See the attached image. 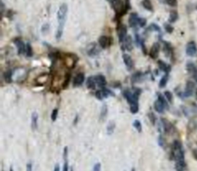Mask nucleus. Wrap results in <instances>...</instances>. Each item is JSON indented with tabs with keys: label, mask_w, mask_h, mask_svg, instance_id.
Wrapping results in <instances>:
<instances>
[{
	"label": "nucleus",
	"mask_w": 197,
	"mask_h": 171,
	"mask_svg": "<svg viewBox=\"0 0 197 171\" xmlns=\"http://www.w3.org/2000/svg\"><path fill=\"white\" fill-rule=\"evenodd\" d=\"M19 70V73H17L16 70H14L13 71V79L15 81H23L25 79V77H26V70L24 68H18Z\"/></svg>",
	"instance_id": "5"
},
{
	"label": "nucleus",
	"mask_w": 197,
	"mask_h": 171,
	"mask_svg": "<svg viewBox=\"0 0 197 171\" xmlns=\"http://www.w3.org/2000/svg\"><path fill=\"white\" fill-rule=\"evenodd\" d=\"M124 4H125V7H126V9L127 10H129L130 9V2H129V0H124Z\"/></svg>",
	"instance_id": "48"
},
{
	"label": "nucleus",
	"mask_w": 197,
	"mask_h": 171,
	"mask_svg": "<svg viewBox=\"0 0 197 171\" xmlns=\"http://www.w3.org/2000/svg\"><path fill=\"white\" fill-rule=\"evenodd\" d=\"M123 46H124V49L128 50V51H131L133 49V40L130 35L126 36V38L123 41Z\"/></svg>",
	"instance_id": "13"
},
{
	"label": "nucleus",
	"mask_w": 197,
	"mask_h": 171,
	"mask_svg": "<svg viewBox=\"0 0 197 171\" xmlns=\"http://www.w3.org/2000/svg\"><path fill=\"white\" fill-rule=\"evenodd\" d=\"M133 126L136 128V130H137L138 132L142 131V126H141V123L139 120H135V121L133 122Z\"/></svg>",
	"instance_id": "34"
},
{
	"label": "nucleus",
	"mask_w": 197,
	"mask_h": 171,
	"mask_svg": "<svg viewBox=\"0 0 197 171\" xmlns=\"http://www.w3.org/2000/svg\"><path fill=\"white\" fill-rule=\"evenodd\" d=\"M164 96H165V98H166V100H167L168 102H172V100H173V96H172V93L171 92H169V91H165L164 92Z\"/></svg>",
	"instance_id": "35"
},
{
	"label": "nucleus",
	"mask_w": 197,
	"mask_h": 171,
	"mask_svg": "<svg viewBox=\"0 0 197 171\" xmlns=\"http://www.w3.org/2000/svg\"><path fill=\"white\" fill-rule=\"evenodd\" d=\"M95 95H96V97H97L99 100L103 99V98H105V97H106V96H105V94H104V92L102 91V89H100V90H98V91L95 92Z\"/></svg>",
	"instance_id": "37"
},
{
	"label": "nucleus",
	"mask_w": 197,
	"mask_h": 171,
	"mask_svg": "<svg viewBox=\"0 0 197 171\" xmlns=\"http://www.w3.org/2000/svg\"><path fill=\"white\" fill-rule=\"evenodd\" d=\"M107 112H108V108H107V105H103L102 108H101V119H105L106 115H107Z\"/></svg>",
	"instance_id": "30"
},
{
	"label": "nucleus",
	"mask_w": 197,
	"mask_h": 171,
	"mask_svg": "<svg viewBox=\"0 0 197 171\" xmlns=\"http://www.w3.org/2000/svg\"><path fill=\"white\" fill-rule=\"evenodd\" d=\"M9 171H13V168H12V167H10V169H9Z\"/></svg>",
	"instance_id": "53"
},
{
	"label": "nucleus",
	"mask_w": 197,
	"mask_h": 171,
	"mask_svg": "<svg viewBox=\"0 0 197 171\" xmlns=\"http://www.w3.org/2000/svg\"><path fill=\"white\" fill-rule=\"evenodd\" d=\"M95 82H96V85H98L101 88H104L106 85V79L103 75H96L95 76Z\"/></svg>",
	"instance_id": "17"
},
{
	"label": "nucleus",
	"mask_w": 197,
	"mask_h": 171,
	"mask_svg": "<svg viewBox=\"0 0 197 171\" xmlns=\"http://www.w3.org/2000/svg\"><path fill=\"white\" fill-rule=\"evenodd\" d=\"M195 74H196V75H195V79H196V81H197V72H196Z\"/></svg>",
	"instance_id": "54"
},
{
	"label": "nucleus",
	"mask_w": 197,
	"mask_h": 171,
	"mask_svg": "<svg viewBox=\"0 0 197 171\" xmlns=\"http://www.w3.org/2000/svg\"><path fill=\"white\" fill-rule=\"evenodd\" d=\"M141 78H142V74H141V73H136V74L133 75L132 80H133V82H139L141 80Z\"/></svg>",
	"instance_id": "38"
},
{
	"label": "nucleus",
	"mask_w": 197,
	"mask_h": 171,
	"mask_svg": "<svg viewBox=\"0 0 197 171\" xmlns=\"http://www.w3.org/2000/svg\"><path fill=\"white\" fill-rule=\"evenodd\" d=\"M164 52H165V54L167 55L168 57H171V55H172V47H171L170 43H168V42H164Z\"/></svg>",
	"instance_id": "21"
},
{
	"label": "nucleus",
	"mask_w": 197,
	"mask_h": 171,
	"mask_svg": "<svg viewBox=\"0 0 197 171\" xmlns=\"http://www.w3.org/2000/svg\"><path fill=\"white\" fill-rule=\"evenodd\" d=\"M149 119L151 120V122H152V124H155V121H156V119H155V116H154V114L153 113H149Z\"/></svg>",
	"instance_id": "44"
},
{
	"label": "nucleus",
	"mask_w": 197,
	"mask_h": 171,
	"mask_svg": "<svg viewBox=\"0 0 197 171\" xmlns=\"http://www.w3.org/2000/svg\"><path fill=\"white\" fill-rule=\"evenodd\" d=\"M128 22H129L130 27H132V28H135L136 26H139V17H138V14L135 13V12L131 13L129 19H128Z\"/></svg>",
	"instance_id": "6"
},
{
	"label": "nucleus",
	"mask_w": 197,
	"mask_h": 171,
	"mask_svg": "<svg viewBox=\"0 0 197 171\" xmlns=\"http://www.w3.org/2000/svg\"><path fill=\"white\" fill-rule=\"evenodd\" d=\"M194 83L192 81H188L187 84H186V87H185V90H184V92L181 94V96L182 97H189L192 95L193 93V90H194Z\"/></svg>",
	"instance_id": "8"
},
{
	"label": "nucleus",
	"mask_w": 197,
	"mask_h": 171,
	"mask_svg": "<svg viewBox=\"0 0 197 171\" xmlns=\"http://www.w3.org/2000/svg\"><path fill=\"white\" fill-rule=\"evenodd\" d=\"M158 53H159V44L158 43H154L152 45V47H151V49H150L149 55H150L151 58L155 59L156 57L158 56Z\"/></svg>",
	"instance_id": "15"
},
{
	"label": "nucleus",
	"mask_w": 197,
	"mask_h": 171,
	"mask_svg": "<svg viewBox=\"0 0 197 171\" xmlns=\"http://www.w3.org/2000/svg\"><path fill=\"white\" fill-rule=\"evenodd\" d=\"M154 109H155L158 113H162L164 111V109H165V107L163 106V104L160 101L156 100L155 103H154Z\"/></svg>",
	"instance_id": "23"
},
{
	"label": "nucleus",
	"mask_w": 197,
	"mask_h": 171,
	"mask_svg": "<svg viewBox=\"0 0 197 171\" xmlns=\"http://www.w3.org/2000/svg\"><path fill=\"white\" fill-rule=\"evenodd\" d=\"M172 152H173V157L176 161V165L182 167L183 169L185 168V160H184V151L181 143L178 140H175L173 142V147H172Z\"/></svg>",
	"instance_id": "2"
},
{
	"label": "nucleus",
	"mask_w": 197,
	"mask_h": 171,
	"mask_svg": "<svg viewBox=\"0 0 197 171\" xmlns=\"http://www.w3.org/2000/svg\"><path fill=\"white\" fill-rule=\"evenodd\" d=\"M25 54H26L27 57H31L32 55H33V51H32V47L30 43H27L26 44V52H25Z\"/></svg>",
	"instance_id": "31"
},
{
	"label": "nucleus",
	"mask_w": 197,
	"mask_h": 171,
	"mask_svg": "<svg viewBox=\"0 0 197 171\" xmlns=\"http://www.w3.org/2000/svg\"><path fill=\"white\" fill-rule=\"evenodd\" d=\"M47 78H48V75L47 74H42L40 75V76H38V78H37V82H40V83H45L46 82Z\"/></svg>",
	"instance_id": "32"
},
{
	"label": "nucleus",
	"mask_w": 197,
	"mask_h": 171,
	"mask_svg": "<svg viewBox=\"0 0 197 171\" xmlns=\"http://www.w3.org/2000/svg\"><path fill=\"white\" fill-rule=\"evenodd\" d=\"M142 5H143V7H144L145 9L150 10V11H152V10H153V7H152V4H151L150 0H143Z\"/></svg>",
	"instance_id": "27"
},
{
	"label": "nucleus",
	"mask_w": 197,
	"mask_h": 171,
	"mask_svg": "<svg viewBox=\"0 0 197 171\" xmlns=\"http://www.w3.org/2000/svg\"><path fill=\"white\" fill-rule=\"evenodd\" d=\"M158 144L162 148H165V141H164V138L161 136V135L158 137Z\"/></svg>",
	"instance_id": "40"
},
{
	"label": "nucleus",
	"mask_w": 197,
	"mask_h": 171,
	"mask_svg": "<svg viewBox=\"0 0 197 171\" xmlns=\"http://www.w3.org/2000/svg\"><path fill=\"white\" fill-rule=\"evenodd\" d=\"M57 114H58V109H54L52 111V114H51V120L52 121H55L57 118Z\"/></svg>",
	"instance_id": "42"
},
{
	"label": "nucleus",
	"mask_w": 197,
	"mask_h": 171,
	"mask_svg": "<svg viewBox=\"0 0 197 171\" xmlns=\"http://www.w3.org/2000/svg\"><path fill=\"white\" fill-rule=\"evenodd\" d=\"M4 7H5L4 2L1 1V16H3V14H4Z\"/></svg>",
	"instance_id": "49"
},
{
	"label": "nucleus",
	"mask_w": 197,
	"mask_h": 171,
	"mask_svg": "<svg viewBox=\"0 0 197 171\" xmlns=\"http://www.w3.org/2000/svg\"><path fill=\"white\" fill-rule=\"evenodd\" d=\"M107 1H109V2H111V3H112V2L114 1V0H107Z\"/></svg>",
	"instance_id": "52"
},
{
	"label": "nucleus",
	"mask_w": 197,
	"mask_h": 171,
	"mask_svg": "<svg viewBox=\"0 0 197 171\" xmlns=\"http://www.w3.org/2000/svg\"><path fill=\"white\" fill-rule=\"evenodd\" d=\"M145 24H146V19L145 18H139V26L143 27V26H145Z\"/></svg>",
	"instance_id": "45"
},
{
	"label": "nucleus",
	"mask_w": 197,
	"mask_h": 171,
	"mask_svg": "<svg viewBox=\"0 0 197 171\" xmlns=\"http://www.w3.org/2000/svg\"><path fill=\"white\" fill-rule=\"evenodd\" d=\"M123 61H124V64L126 66L127 70H132L133 68V60L130 57V55L128 54H123Z\"/></svg>",
	"instance_id": "14"
},
{
	"label": "nucleus",
	"mask_w": 197,
	"mask_h": 171,
	"mask_svg": "<svg viewBox=\"0 0 197 171\" xmlns=\"http://www.w3.org/2000/svg\"><path fill=\"white\" fill-rule=\"evenodd\" d=\"M148 30H152V31H156V32H161V29L158 25H156L155 23L150 24V26L148 27Z\"/></svg>",
	"instance_id": "33"
},
{
	"label": "nucleus",
	"mask_w": 197,
	"mask_h": 171,
	"mask_svg": "<svg viewBox=\"0 0 197 171\" xmlns=\"http://www.w3.org/2000/svg\"><path fill=\"white\" fill-rule=\"evenodd\" d=\"M112 6H113V9L115 10L116 14L119 15V16H122V15H124L126 12H127L125 4L123 3L122 0H114V1L112 2Z\"/></svg>",
	"instance_id": "3"
},
{
	"label": "nucleus",
	"mask_w": 197,
	"mask_h": 171,
	"mask_svg": "<svg viewBox=\"0 0 197 171\" xmlns=\"http://www.w3.org/2000/svg\"><path fill=\"white\" fill-rule=\"evenodd\" d=\"M4 78H5V81L10 83V82L13 80V71H12V70H9V71L5 72V73H4Z\"/></svg>",
	"instance_id": "24"
},
{
	"label": "nucleus",
	"mask_w": 197,
	"mask_h": 171,
	"mask_svg": "<svg viewBox=\"0 0 197 171\" xmlns=\"http://www.w3.org/2000/svg\"><path fill=\"white\" fill-rule=\"evenodd\" d=\"M98 43H99L100 47L101 48H107V47L110 46L111 44V38L108 36H105V35H103V36H100L99 40H98Z\"/></svg>",
	"instance_id": "11"
},
{
	"label": "nucleus",
	"mask_w": 197,
	"mask_h": 171,
	"mask_svg": "<svg viewBox=\"0 0 197 171\" xmlns=\"http://www.w3.org/2000/svg\"><path fill=\"white\" fill-rule=\"evenodd\" d=\"M48 30H49V24L48 23L43 24V26H42V28H41V32H42V33H43V34L47 33V32H48Z\"/></svg>",
	"instance_id": "41"
},
{
	"label": "nucleus",
	"mask_w": 197,
	"mask_h": 171,
	"mask_svg": "<svg viewBox=\"0 0 197 171\" xmlns=\"http://www.w3.org/2000/svg\"><path fill=\"white\" fill-rule=\"evenodd\" d=\"M187 70L190 73H196V67L192 62H188L187 63Z\"/></svg>",
	"instance_id": "29"
},
{
	"label": "nucleus",
	"mask_w": 197,
	"mask_h": 171,
	"mask_svg": "<svg viewBox=\"0 0 197 171\" xmlns=\"http://www.w3.org/2000/svg\"><path fill=\"white\" fill-rule=\"evenodd\" d=\"M68 163H67V158L64 159V166H63V171H68Z\"/></svg>",
	"instance_id": "46"
},
{
	"label": "nucleus",
	"mask_w": 197,
	"mask_h": 171,
	"mask_svg": "<svg viewBox=\"0 0 197 171\" xmlns=\"http://www.w3.org/2000/svg\"><path fill=\"white\" fill-rule=\"evenodd\" d=\"M177 19H178V12L176 11V10H171L170 15H169V18H168V22L169 23H173V22H175Z\"/></svg>",
	"instance_id": "20"
},
{
	"label": "nucleus",
	"mask_w": 197,
	"mask_h": 171,
	"mask_svg": "<svg viewBox=\"0 0 197 171\" xmlns=\"http://www.w3.org/2000/svg\"><path fill=\"white\" fill-rule=\"evenodd\" d=\"M70 171H74V170H73V167H71V168H70Z\"/></svg>",
	"instance_id": "55"
},
{
	"label": "nucleus",
	"mask_w": 197,
	"mask_h": 171,
	"mask_svg": "<svg viewBox=\"0 0 197 171\" xmlns=\"http://www.w3.org/2000/svg\"><path fill=\"white\" fill-rule=\"evenodd\" d=\"M164 28L166 29V31H167L168 33H171V32L173 31V27H172V25H171L170 23H165V24H164Z\"/></svg>",
	"instance_id": "39"
},
{
	"label": "nucleus",
	"mask_w": 197,
	"mask_h": 171,
	"mask_svg": "<svg viewBox=\"0 0 197 171\" xmlns=\"http://www.w3.org/2000/svg\"><path fill=\"white\" fill-rule=\"evenodd\" d=\"M117 33H118V38L121 43H123L124 39L127 36V27L124 24H119L117 27Z\"/></svg>",
	"instance_id": "4"
},
{
	"label": "nucleus",
	"mask_w": 197,
	"mask_h": 171,
	"mask_svg": "<svg viewBox=\"0 0 197 171\" xmlns=\"http://www.w3.org/2000/svg\"><path fill=\"white\" fill-rule=\"evenodd\" d=\"M196 98H197V90H196Z\"/></svg>",
	"instance_id": "57"
},
{
	"label": "nucleus",
	"mask_w": 197,
	"mask_h": 171,
	"mask_svg": "<svg viewBox=\"0 0 197 171\" xmlns=\"http://www.w3.org/2000/svg\"><path fill=\"white\" fill-rule=\"evenodd\" d=\"M130 111L132 113H136L138 111V102H134L130 105Z\"/></svg>",
	"instance_id": "36"
},
{
	"label": "nucleus",
	"mask_w": 197,
	"mask_h": 171,
	"mask_svg": "<svg viewBox=\"0 0 197 171\" xmlns=\"http://www.w3.org/2000/svg\"><path fill=\"white\" fill-rule=\"evenodd\" d=\"M197 52V47H196V44L194 41H190L188 42L187 46H186V54L188 55V56H194V55L196 54Z\"/></svg>",
	"instance_id": "7"
},
{
	"label": "nucleus",
	"mask_w": 197,
	"mask_h": 171,
	"mask_svg": "<svg viewBox=\"0 0 197 171\" xmlns=\"http://www.w3.org/2000/svg\"><path fill=\"white\" fill-rule=\"evenodd\" d=\"M100 163H96L94 165V167H93V171H100Z\"/></svg>",
	"instance_id": "47"
},
{
	"label": "nucleus",
	"mask_w": 197,
	"mask_h": 171,
	"mask_svg": "<svg viewBox=\"0 0 197 171\" xmlns=\"http://www.w3.org/2000/svg\"><path fill=\"white\" fill-rule=\"evenodd\" d=\"M167 80H168V74L164 75V76L161 78L160 82H159V87L160 88H163L166 86V83H167Z\"/></svg>",
	"instance_id": "28"
},
{
	"label": "nucleus",
	"mask_w": 197,
	"mask_h": 171,
	"mask_svg": "<svg viewBox=\"0 0 197 171\" xmlns=\"http://www.w3.org/2000/svg\"><path fill=\"white\" fill-rule=\"evenodd\" d=\"M84 80H85L84 74H83V73H78V74L76 75V76H75L74 82H73V84H74V86H80V85H82V84H83Z\"/></svg>",
	"instance_id": "16"
},
{
	"label": "nucleus",
	"mask_w": 197,
	"mask_h": 171,
	"mask_svg": "<svg viewBox=\"0 0 197 171\" xmlns=\"http://www.w3.org/2000/svg\"><path fill=\"white\" fill-rule=\"evenodd\" d=\"M166 3L170 6H175L177 4V0H166Z\"/></svg>",
	"instance_id": "43"
},
{
	"label": "nucleus",
	"mask_w": 197,
	"mask_h": 171,
	"mask_svg": "<svg viewBox=\"0 0 197 171\" xmlns=\"http://www.w3.org/2000/svg\"><path fill=\"white\" fill-rule=\"evenodd\" d=\"M86 85L89 89L94 90L95 86H96V82H95V77H88L86 80Z\"/></svg>",
	"instance_id": "19"
},
{
	"label": "nucleus",
	"mask_w": 197,
	"mask_h": 171,
	"mask_svg": "<svg viewBox=\"0 0 197 171\" xmlns=\"http://www.w3.org/2000/svg\"><path fill=\"white\" fill-rule=\"evenodd\" d=\"M131 171H135V169H134V168H132V169H131Z\"/></svg>",
	"instance_id": "56"
},
{
	"label": "nucleus",
	"mask_w": 197,
	"mask_h": 171,
	"mask_svg": "<svg viewBox=\"0 0 197 171\" xmlns=\"http://www.w3.org/2000/svg\"><path fill=\"white\" fill-rule=\"evenodd\" d=\"M64 64L66 65V67H68V68H73L74 65L76 64V58L73 55L68 54L64 57Z\"/></svg>",
	"instance_id": "9"
},
{
	"label": "nucleus",
	"mask_w": 197,
	"mask_h": 171,
	"mask_svg": "<svg viewBox=\"0 0 197 171\" xmlns=\"http://www.w3.org/2000/svg\"><path fill=\"white\" fill-rule=\"evenodd\" d=\"M67 12H68V6L66 3H62L60 5L59 9L57 11V19H58V28L56 32V38L59 40L62 37L63 34V28H64V24L66 21L67 17Z\"/></svg>",
	"instance_id": "1"
},
{
	"label": "nucleus",
	"mask_w": 197,
	"mask_h": 171,
	"mask_svg": "<svg viewBox=\"0 0 197 171\" xmlns=\"http://www.w3.org/2000/svg\"><path fill=\"white\" fill-rule=\"evenodd\" d=\"M31 127H32V130H36L37 127H38V114H37L36 112H33V114H32V117H31Z\"/></svg>",
	"instance_id": "18"
},
{
	"label": "nucleus",
	"mask_w": 197,
	"mask_h": 171,
	"mask_svg": "<svg viewBox=\"0 0 197 171\" xmlns=\"http://www.w3.org/2000/svg\"><path fill=\"white\" fill-rule=\"evenodd\" d=\"M115 129V122L114 121H110L109 123H108L107 125V134L110 135L112 134L113 131H114Z\"/></svg>",
	"instance_id": "26"
},
{
	"label": "nucleus",
	"mask_w": 197,
	"mask_h": 171,
	"mask_svg": "<svg viewBox=\"0 0 197 171\" xmlns=\"http://www.w3.org/2000/svg\"><path fill=\"white\" fill-rule=\"evenodd\" d=\"M157 96H158V101H160L163 104V106L165 107L166 109H168V103H167V100H166L165 96L161 94V93H158Z\"/></svg>",
	"instance_id": "25"
},
{
	"label": "nucleus",
	"mask_w": 197,
	"mask_h": 171,
	"mask_svg": "<svg viewBox=\"0 0 197 171\" xmlns=\"http://www.w3.org/2000/svg\"><path fill=\"white\" fill-rule=\"evenodd\" d=\"M14 43L16 44L17 50H18L19 54H24L25 52H26V44H24V42L20 38H15Z\"/></svg>",
	"instance_id": "10"
},
{
	"label": "nucleus",
	"mask_w": 197,
	"mask_h": 171,
	"mask_svg": "<svg viewBox=\"0 0 197 171\" xmlns=\"http://www.w3.org/2000/svg\"><path fill=\"white\" fill-rule=\"evenodd\" d=\"M87 53L90 56H94L99 53V49H98L96 43H90L87 46Z\"/></svg>",
	"instance_id": "12"
},
{
	"label": "nucleus",
	"mask_w": 197,
	"mask_h": 171,
	"mask_svg": "<svg viewBox=\"0 0 197 171\" xmlns=\"http://www.w3.org/2000/svg\"><path fill=\"white\" fill-rule=\"evenodd\" d=\"M158 65H159V68H160L162 71L166 72V74L168 73L169 71H170V66H169L168 64H166L165 62L161 61V60H159L158 61Z\"/></svg>",
	"instance_id": "22"
},
{
	"label": "nucleus",
	"mask_w": 197,
	"mask_h": 171,
	"mask_svg": "<svg viewBox=\"0 0 197 171\" xmlns=\"http://www.w3.org/2000/svg\"><path fill=\"white\" fill-rule=\"evenodd\" d=\"M54 171H59V165H56V166H55V168H54Z\"/></svg>",
	"instance_id": "51"
},
{
	"label": "nucleus",
	"mask_w": 197,
	"mask_h": 171,
	"mask_svg": "<svg viewBox=\"0 0 197 171\" xmlns=\"http://www.w3.org/2000/svg\"><path fill=\"white\" fill-rule=\"evenodd\" d=\"M26 168H27V170H26V171H31V169H32V165H31V163H28V164H27V166H26Z\"/></svg>",
	"instance_id": "50"
}]
</instances>
